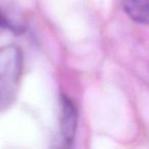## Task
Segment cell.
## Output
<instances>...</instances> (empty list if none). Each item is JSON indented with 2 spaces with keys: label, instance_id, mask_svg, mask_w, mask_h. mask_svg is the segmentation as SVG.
I'll return each mask as SVG.
<instances>
[{
  "label": "cell",
  "instance_id": "3957f363",
  "mask_svg": "<svg viewBox=\"0 0 149 149\" xmlns=\"http://www.w3.org/2000/svg\"><path fill=\"white\" fill-rule=\"evenodd\" d=\"M0 29L6 30L15 35L24 34L27 30L23 13L9 0H0Z\"/></svg>",
  "mask_w": 149,
  "mask_h": 149
},
{
  "label": "cell",
  "instance_id": "6da1fadb",
  "mask_svg": "<svg viewBox=\"0 0 149 149\" xmlns=\"http://www.w3.org/2000/svg\"><path fill=\"white\" fill-rule=\"evenodd\" d=\"M23 62V53L19 46L0 47V110L6 108L17 95Z\"/></svg>",
  "mask_w": 149,
  "mask_h": 149
},
{
  "label": "cell",
  "instance_id": "277c9868",
  "mask_svg": "<svg viewBox=\"0 0 149 149\" xmlns=\"http://www.w3.org/2000/svg\"><path fill=\"white\" fill-rule=\"evenodd\" d=\"M124 11L132 21L147 25L149 19V0H122Z\"/></svg>",
  "mask_w": 149,
  "mask_h": 149
},
{
  "label": "cell",
  "instance_id": "7a4b0ae2",
  "mask_svg": "<svg viewBox=\"0 0 149 149\" xmlns=\"http://www.w3.org/2000/svg\"><path fill=\"white\" fill-rule=\"evenodd\" d=\"M61 116H60V131L62 140L65 146H70L74 142L78 123V110L74 101L68 96L61 95Z\"/></svg>",
  "mask_w": 149,
  "mask_h": 149
}]
</instances>
